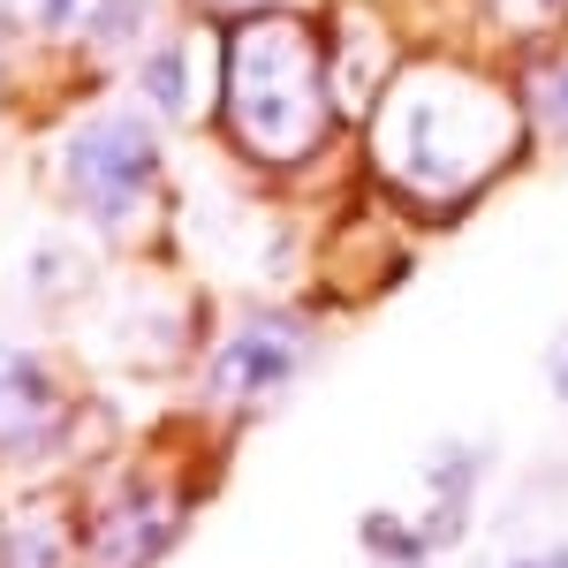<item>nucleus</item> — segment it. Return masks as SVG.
Listing matches in <instances>:
<instances>
[{
    "label": "nucleus",
    "instance_id": "f257e3e1",
    "mask_svg": "<svg viewBox=\"0 0 568 568\" xmlns=\"http://www.w3.org/2000/svg\"><path fill=\"white\" fill-rule=\"evenodd\" d=\"M318 130H326V61L311 31L288 16L243 23L227 39V136L265 168H288L318 144Z\"/></svg>",
    "mask_w": 568,
    "mask_h": 568
},
{
    "label": "nucleus",
    "instance_id": "f03ea898",
    "mask_svg": "<svg viewBox=\"0 0 568 568\" xmlns=\"http://www.w3.org/2000/svg\"><path fill=\"white\" fill-rule=\"evenodd\" d=\"M508 152V114L500 99L455 69H417L394 114L379 122V160L409 190H470V182Z\"/></svg>",
    "mask_w": 568,
    "mask_h": 568
},
{
    "label": "nucleus",
    "instance_id": "7ed1b4c3",
    "mask_svg": "<svg viewBox=\"0 0 568 568\" xmlns=\"http://www.w3.org/2000/svg\"><path fill=\"white\" fill-rule=\"evenodd\" d=\"M61 190L91 227H130L136 205L160 190V144L136 114H91L61 136Z\"/></svg>",
    "mask_w": 568,
    "mask_h": 568
},
{
    "label": "nucleus",
    "instance_id": "20e7f679",
    "mask_svg": "<svg viewBox=\"0 0 568 568\" xmlns=\"http://www.w3.org/2000/svg\"><path fill=\"white\" fill-rule=\"evenodd\" d=\"M304 326L296 318H281V311H258V318H243L235 334H227V349L213 356V402H251V394H273L288 387L296 372H304Z\"/></svg>",
    "mask_w": 568,
    "mask_h": 568
},
{
    "label": "nucleus",
    "instance_id": "39448f33",
    "mask_svg": "<svg viewBox=\"0 0 568 568\" xmlns=\"http://www.w3.org/2000/svg\"><path fill=\"white\" fill-rule=\"evenodd\" d=\"M61 433V394L23 349L0 342V455H39Z\"/></svg>",
    "mask_w": 568,
    "mask_h": 568
},
{
    "label": "nucleus",
    "instance_id": "423d86ee",
    "mask_svg": "<svg viewBox=\"0 0 568 568\" xmlns=\"http://www.w3.org/2000/svg\"><path fill=\"white\" fill-rule=\"evenodd\" d=\"M175 546V516L144 493V485H130V500L99 524V546H91V561L99 568H152L160 554Z\"/></svg>",
    "mask_w": 568,
    "mask_h": 568
},
{
    "label": "nucleus",
    "instance_id": "0eeeda50",
    "mask_svg": "<svg viewBox=\"0 0 568 568\" xmlns=\"http://www.w3.org/2000/svg\"><path fill=\"white\" fill-rule=\"evenodd\" d=\"M31 16H39L45 31H61V39L122 45L144 23V0H31Z\"/></svg>",
    "mask_w": 568,
    "mask_h": 568
},
{
    "label": "nucleus",
    "instance_id": "6e6552de",
    "mask_svg": "<svg viewBox=\"0 0 568 568\" xmlns=\"http://www.w3.org/2000/svg\"><path fill=\"white\" fill-rule=\"evenodd\" d=\"M356 538H364L387 568H425L433 561V538H417V530L402 524V516H387V508H372V516L356 524Z\"/></svg>",
    "mask_w": 568,
    "mask_h": 568
},
{
    "label": "nucleus",
    "instance_id": "1a4fd4ad",
    "mask_svg": "<svg viewBox=\"0 0 568 568\" xmlns=\"http://www.w3.org/2000/svg\"><path fill=\"white\" fill-rule=\"evenodd\" d=\"M144 91H152L160 114H182V106H190V61H182V45H152V61H144Z\"/></svg>",
    "mask_w": 568,
    "mask_h": 568
},
{
    "label": "nucleus",
    "instance_id": "9d476101",
    "mask_svg": "<svg viewBox=\"0 0 568 568\" xmlns=\"http://www.w3.org/2000/svg\"><path fill=\"white\" fill-rule=\"evenodd\" d=\"M8 568H61V538L39 516H23V524L8 530Z\"/></svg>",
    "mask_w": 568,
    "mask_h": 568
},
{
    "label": "nucleus",
    "instance_id": "9b49d317",
    "mask_svg": "<svg viewBox=\"0 0 568 568\" xmlns=\"http://www.w3.org/2000/svg\"><path fill=\"white\" fill-rule=\"evenodd\" d=\"M538 122L554 136H568V69H554V77L538 84Z\"/></svg>",
    "mask_w": 568,
    "mask_h": 568
},
{
    "label": "nucleus",
    "instance_id": "f8f14e48",
    "mask_svg": "<svg viewBox=\"0 0 568 568\" xmlns=\"http://www.w3.org/2000/svg\"><path fill=\"white\" fill-rule=\"evenodd\" d=\"M554 394L568 402V334H561V349H554Z\"/></svg>",
    "mask_w": 568,
    "mask_h": 568
},
{
    "label": "nucleus",
    "instance_id": "ddd939ff",
    "mask_svg": "<svg viewBox=\"0 0 568 568\" xmlns=\"http://www.w3.org/2000/svg\"><path fill=\"white\" fill-rule=\"evenodd\" d=\"M538 568H568V546H554V554H538Z\"/></svg>",
    "mask_w": 568,
    "mask_h": 568
},
{
    "label": "nucleus",
    "instance_id": "4468645a",
    "mask_svg": "<svg viewBox=\"0 0 568 568\" xmlns=\"http://www.w3.org/2000/svg\"><path fill=\"white\" fill-rule=\"evenodd\" d=\"M205 8H258V0H205Z\"/></svg>",
    "mask_w": 568,
    "mask_h": 568
},
{
    "label": "nucleus",
    "instance_id": "2eb2a0df",
    "mask_svg": "<svg viewBox=\"0 0 568 568\" xmlns=\"http://www.w3.org/2000/svg\"><path fill=\"white\" fill-rule=\"evenodd\" d=\"M516 568H538V561H516Z\"/></svg>",
    "mask_w": 568,
    "mask_h": 568
}]
</instances>
